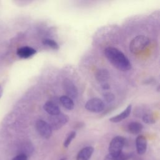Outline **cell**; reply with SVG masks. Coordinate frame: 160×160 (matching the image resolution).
I'll return each instance as SVG.
<instances>
[{
	"label": "cell",
	"instance_id": "10",
	"mask_svg": "<svg viewBox=\"0 0 160 160\" xmlns=\"http://www.w3.org/2000/svg\"><path fill=\"white\" fill-rule=\"evenodd\" d=\"M36 52V49L29 46H23L17 50V55L21 58H28Z\"/></svg>",
	"mask_w": 160,
	"mask_h": 160
},
{
	"label": "cell",
	"instance_id": "3",
	"mask_svg": "<svg viewBox=\"0 0 160 160\" xmlns=\"http://www.w3.org/2000/svg\"><path fill=\"white\" fill-rule=\"evenodd\" d=\"M126 143V139L124 137L118 136L114 137L109 144V154L116 156L122 152V149Z\"/></svg>",
	"mask_w": 160,
	"mask_h": 160
},
{
	"label": "cell",
	"instance_id": "15",
	"mask_svg": "<svg viewBox=\"0 0 160 160\" xmlns=\"http://www.w3.org/2000/svg\"><path fill=\"white\" fill-rule=\"evenodd\" d=\"M142 128V125L138 122H131L128 126V131L132 134H138L140 133Z\"/></svg>",
	"mask_w": 160,
	"mask_h": 160
},
{
	"label": "cell",
	"instance_id": "6",
	"mask_svg": "<svg viewBox=\"0 0 160 160\" xmlns=\"http://www.w3.org/2000/svg\"><path fill=\"white\" fill-rule=\"evenodd\" d=\"M36 128L38 133L44 138L49 139L52 132V130L48 122L43 120H38L36 122Z\"/></svg>",
	"mask_w": 160,
	"mask_h": 160
},
{
	"label": "cell",
	"instance_id": "8",
	"mask_svg": "<svg viewBox=\"0 0 160 160\" xmlns=\"http://www.w3.org/2000/svg\"><path fill=\"white\" fill-rule=\"evenodd\" d=\"M136 147L138 154H144L147 149V139L143 135H139L136 139Z\"/></svg>",
	"mask_w": 160,
	"mask_h": 160
},
{
	"label": "cell",
	"instance_id": "9",
	"mask_svg": "<svg viewBox=\"0 0 160 160\" xmlns=\"http://www.w3.org/2000/svg\"><path fill=\"white\" fill-rule=\"evenodd\" d=\"M94 152L92 146H86L81 149L77 154L76 160H89Z\"/></svg>",
	"mask_w": 160,
	"mask_h": 160
},
{
	"label": "cell",
	"instance_id": "2",
	"mask_svg": "<svg viewBox=\"0 0 160 160\" xmlns=\"http://www.w3.org/2000/svg\"><path fill=\"white\" fill-rule=\"evenodd\" d=\"M150 43V39L144 35L134 38L129 44V50L133 54H138L143 51Z\"/></svg>",
	"mask_w": 160,
	"mask_h": 160
},
{
	"label": "cell",
	"instance_id": "7",
	"mask_svg": "<svg viewBox=\"0 0 160 160\" xmlns=\"http://www.w3.org/2000/svg\"><path fill=\"white\" fill-rule=\"evenodd\" d=\"M62 88L67 94V96L70 98L76 99L78 95V91L76 86L70 79L66 78L62 82Z\"/></svg>",
	"mask_w": 160,
	"mask_h": 160
},
{
	"label": "cell",
	"instance_id": "25",
	"mask_svg": "<svg viewBox=\"0 0 160 160\" xmlns=\"http://www.w3.org/2000/svg\"><path fill=\"white\" fill-rule=\"evenodd\" d=\"M59 160H67V159H66V158H62L60 159Z\"/></svg>",
	"mask_w": 160,
	"mask_h": 160
},
{
	"label": "cell",
	"instance_id": "4",
	"mask_svg": "<svg viewBox=\"0 0 160 160\" xmlns=\"http://www.w3.org/2000/svg\"><path fill=\"white\" fill-rule=\"evenodd\" d=\"M48 119V124L51 126L52 130H58L68 122L69 117L66 114L60 112L56 115L50 116Z\"/></svg>",
	"mask_w": 160,
	"mask_h": 160
},
{
	"label": "cell",
	"instance_id": "19",
	"mask_svg": "<svg viewBox=\"0 0 160 160\" xmlns=\"http://www.w3.org/2000/svg\"><path fill=\"white\" fill-rule=\"evenodd\" d=\"M142 121L146 124H152L155 122V119L152 115L149 113H146L143 115Z\"/></svg>",
	"mask_w": 160,
	"mask_h": 160
},
{
	"label": "cell",
	"instance_id": "5",
	"mask_svg": "<svg viewBox=\"0 0 160 160\" xmlns=\"http://www.w3.org/2000/svg\"><path fill=\"white\" fill-rule=\"evenodd\" d=\"M104 103L101 99L98 98H94L86 102L85 104V108L90 112H99L104 109Z\"/></svg>",
	"mask_w": 160,
	"mask_h": 160
},
{
	"label": "cell",
	"instance_id": "22",
	"mask_svg": "<svg viewBox=\"0 0 160 160\" xmlns=\"http://www.w3.org/2000/svg\"><path fill=\"white\" fill-rule=\"evenodd\" d=\"M101 88L104 89V90H107L109 89L110 88V85L107 82H103L101 84Z\"/></svg>",
	"mask_w": 160,
	"mask_h": 160
},
{
	"label": "cell",
	"instance_id": "18",
	"mask_svg": "<svg viewBox=\"0 0 160 160\" xmlns=\"http://www.w3.org/2000/svg\"><path fill=\"white\" fill-rule=\"evenodd\" d=\"M76 132L75 131H71V132H69V134L68 135V136L66 137V139L64 141V143H63L64 147L67 148L69 146V144H71V141L76 137Z\"/></svg>",
	"mask_w": 160,
	"mask_h": 160
},
{
	"label": "cell",
	"instance_id": "13",
	"mask_svg": "<svg viewBox=\"0 0 160 160\" xmlns=\"http://www.w3.org/2000/svg\"><path fill=\"white\" fill-rule=\"evenodd\" d=\"M109 77L110 74L109 71L106 69H98L95 73V78L96 80L101 84L106 82L109 79Z\"/></svg>",
	"mask_w": 160,
	"mask_h": 160
},
{
	"label": "cell",
	"instance_id": "24",
	"mask_svg": "<svg viewBox=\"0 0 160 160\" xmlns=\"http://www.w3.org/2000/svg\"><path fill=\"white\" fill-rule=\"evenodd\" d=\"M2 89L1 86H0V98H1V95H2Z\"/></svg>",
	"mask_w": 160,
	"mask_h": 160
},
{
	"label": "cell",
	"instance_id": "12",
	"mask_svg": "<svg viewBox=\"0 0 160 160\" xmlns=\"http://www.w3.org/2000/svg\"><path fill=\"white\" fill-rule=\"evenodd\" d=\"M132 106L131 104L128 105L127 108L120 114L113 116L109 119V121L112 122H119L120 121H122V120L126 119L130 114L131 111Z\"/></svg>",
	"mask_w": 160,
	"mask_h": 160
},
{
	"label": "cell",
	"instance_id": "20",
	"mask_svg": "<svg viewBox=\"0 0 160 160\" xmlns=\"http://www.w3.org/2000/svg\"><path fill=\"white\" fill-rule=\"evenodd\" d=\"M103 98L104 99V101L108 102V103H110L112 101H114V99H115V96L114 95L110 92H106L105 93H104L103 94Z\"/></svg>",
	"mask_w": 160,
	"mask_h": 160
},
{
	"label": "cell",
	"instance_id": "14",
	"mask_svg": "<svg viewBox=\"0 0 160 160\" xmlns=\"http://www.w3.org/2000/svg\"><path fill=\"white\" fill-rule=\"evenodd\" d=\"M134 156L133 153H127L125 154L122 152H121L118 155L114 156L111 155L110 154H107L104 157V160H129L132 158Z\"/></svg>",
	"mask_w": 160,
	"mask_h": 160
},
{
	"label": "cell",
	"instance_id": "17",
	"mask_svg": "<svg viewBox=\"0 0 160 160\" xmlns=\"http://www.w3.org/2000/svg\"><path fill=\"white\" fill-rule=\"evenodd\" d=\"M42 44L46 46H48L50 48H52L53 49H55V50H57L59 49V45L55 41H54L53 39H44L42 40Z\"/></svg>",
	"mask_w": 160,
	"mask_h": 160
},
{
	"label": "cell",
	"instance_id": "21",
	"mask_svg": "<svg viewBox=\"0 0 160 160\" xmlns=\"http://www.w3.org/2000/svg\"><path fill=\"white\" fill-rule=\"evenodd\" d=\"M12 160H28V156L22 153H20L16 156Z\"/></svg>",
	"mask_w": 160,
	"mask_h": 160
},
{
	"label": "cell",
	"instance_id": "1",
	"mask_svg": "<svg viewBox=\"0 0 160 160\" xmlns=\"http://www.w3.org/2000/svg\"><path fill=\"white\" fill-rule=\"evenodd\" d=\"M104 55L108 61L119 71H128L131 68L128 58L122 51L116 48H106L104 49Z\"/></svg>",
	"mask_w": 160,
	"mask_h": 160
},
{
	"label": "cell",
	"instance_id": "23",
	"mask_svg": "<svg viewBox=\"0 0 160 160\" xmlns=\"http://www.w3.org/2000/svg\"><path fill=\"white\" fill-rule=\"evenodd\" d=\"M132 160H142L141 158H139V157H137V156H132Z\"/></svg>",
	"mask_w": 160,
	"mask_h": 160
},
{
	"label": "cell",
	"instance_id": "11",
	"mask_svg": "<svg viewBox=\"0 0 160 160\" xmlns=\"http://www.w3.org/2000/svg\"><path fill=\"white\" fill-rule=\"evenodd\" d=\"M43 108L50 116H54L58 114L61 112L59 108L52 101H47L43 106Z\"/></svg>",
	"mask_w": 160,
	"mask_h": 160
},
{
	"label": "cell",
	"instance_id": "16",
	"mask_svg": "<svg viewBox=\"0 0 160 160\" xmlns=\"http://www.w3.org/2000/svg\"><path fill=\"white\" fill-rule=\"evenodd\" d=\"M59 101L61 104L67 109L72 110L74 107V104L71 98L67 96H62L59 98Z\"/></svg>",
	"mask_w": 160,
	"mask_h": 160
}]
</instances>
